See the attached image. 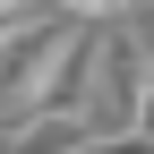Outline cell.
Returning <instances> with one entry per match:
<instances>
[{
  "label": "cell",
  "instance_id": "obj_3",
  "mask_svg": "<svg viewBox=\"0 0 154 154\" xmlns=\"http://www.w3.org/2000/svg\"><path fill=\"white\" fill-rule=\"evenodd\" d=\"M103 128L86 120V111H43V120H17L0 128V154H86Z\"/></svg>",
  "mask_w": 154,
  "mask_h": 154
},
{
  "label": "cell",
  "instance_id": "obj_6",
  "mask_svg": "<svg viewBox=\"0 0 154 154\" xmlns=\"http://www.w3.org/2000/svg\"><path fill=\"white\" fill-rule=\"evenodd\" d=\"M137 128H146V137H154V86H146V103H137Z\"/></svg>",
  "mask_w": 154,
  "mask_h": 154
},
{
  "label": "cell",
  "instance_id": "obj_1",
  "mask_svg": "<svg viewBox=\"0 0 154 154\" xmlns=\"http://www.w3.org/2000/svg\"><path fill=\"white\" fill-rule=\"evenodd\" d=\"M60 43H69V17H17V26L0 34V111H26L34 94H43Z\"/></svg>",
  "mask_w": 154,
  "mask_h": 154
},
{
  "label": "cell",
  "instance_id": "obj_5",
  "mask_svg": "<svg viewBox=\"0 0 154 154\" xmlns=\"http://www.w3.org/2000/svg\"><path fill=\"white\" fill-rule=\"evenodd\" d=\"M86 154H154V137H146V128H111V137H94Z\"/></svg>",
  "mask_w": 154,
  "mask_h": 154
},
{
  "label": "cell",
  "instance_id": "obj_2",
  "mask_svg": "<svg viewBox=\"0 0 154 154\" xmlns=\"http://www.w3.org/2000/svg\"><path fill=\"white\" fill-rule=\"evenodd\" d=\"M146 86H154V51H146V34L137 26H103V137L111 128H137V103H146Z\"/></svg>",
  "mask_w": 154,
  "mask_h": 154
},
{
  "label": "cell",
  "instance_id": "obj_4",
  "mask_svg": "<svg viewBox=\"0 0 154 154\" xmlns=\"http://www.w3.org/2000/svg\"><path fill=\"white\" fill-rule=\"evenodd\" d=\"M128 9H137V0H60L69 26H128Z\"/></svg>",
  "mask_w": 154,
  "mask_h": 154
}]
</instances>
